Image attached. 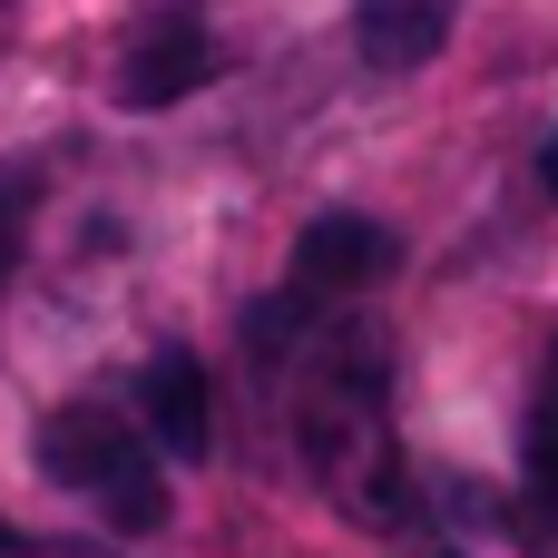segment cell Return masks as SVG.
I'll list each match as a JSON object with an SVG mask.
<instances>
[{"mask_svg": "<svg viewBox=\"0 0 558 558\" xmlns=\"http://www.w3.org/2000/svg\"><path fill=\"white\" fill-rule=\"evenodd\" d=\"M294 451L304 471L363 520V530H402L412 520V490H402V461H392V363L363 324H304L294 343Z\"/></svg>", "mask_w": 558, "mask_h": 558, "instance_id": "1", "label": "cell"}, {"mask_svg": "<svg viewBox=\"0 0 558 558\" xmlns=\"http://www.w3.org/2000/svg\"><path fill=\"white\" fill-rule=\"evenodd\" d=\"M29 461H39L49 490L98 500L108 530H167V481H157L147 422H118V412H98V402H69V412L39 422V451H29Z\"/></svg>", "mask_w": 558, "mask_h": 558, "instance_id": "2", "label": "cell"}, {"mask_svg": "<svg viewBox=\"0 0 558 558\" xmlns=\"http://www.w3.org/2000/svg\"><path fill=\"white\" fill-rule=\"evenodd\" d=\"M392 265H402V235L373 216H314L294 235V294H314V304H343V294L383 284Z\"/></svg>", "mask_w": 558, "mask_h": 558, "instance_id": "3", "label": "cell"}, {"mask_svg": "<svg viewBox=\"0 0 558 558\" xmlns=\"http://www.w3.org/2000/svg\"><path fill=\"white\" fill-rule=\"evenodd\" d=\"M206 78H216L206 20H196V10H167V20H147L137 49L118 59V108H177V98L206 88Z\"/></svg>", "mask_w": 558, "mask_h": 558, "instance_id": "4", "label": "cell"}, {"mask_svg": "<svg viewBox=\"0 0 558 558\" xmlns=\"http://www.w3.org/2000/svg\"><path fill=\"white\" fill-rule=\"evenodd\" d=\"M137 422H147V441L167 451V461H206V441H216V402H206V363L196 353H157L147 373H137Z\"/></svg>", "mask_w": 558, "mask_h": 558, "instance_id": "5", "label": "cell"}, {"mask_svg": "<svg viewBox=\"0 0 558 558\" xmlns=\"http://www.w3.org/2000/svg\"><path fill=\"white\" fill-rule=\"evenodd\" d=\"M353 39L383 78L402 69H432L441 39H451V0H353Z\"/></svg>", "mask_w": 558, "mask_h": 558, "instance_id": "6", "label": "cell"}, {"mask_svg": "<svg viewBox=\"0 0 558 558\" xmlns=\"http://www.w3.org/2000/svg\"><path fill=\"white\" fill-rule=\"evenodd\" d=\"M520 481H530V510L558 520V343H549V363H539L530 422H520Z\"/></svg>", "mask_w": 558, "mask_h": 558, "instance_id": "7", "label": "cell"}, {"mask_svg": "<svg viewBox=\"0 0 558 558\" xmlns=\"http://www.w3.org/2000/svg\"><path fill=\"white\" fill-rule=\"evenodd\" d=\"M29 177H0V275H10V255H20V226H29Z\"/></svg>", "mask_w": 558, "mask_h": 558, "instance_id": "8", "label": "cell"}, {"mask_svg": "<svg viewBox=\"0 0 558 558\" xmlns=\"http://www.w3.org/2000/svg\"><path fill=\"white\" fill-rule=\"evenodd\" d=\"M0 558H118V549H98V539H20V530H0Z\"/></svg>", "mask_w": 558, "mask_h": 558, "instance_id": "9", "label": "cell"}, {"mask_svg": "<svg viewBox=\"0 0 558 558\" xmlns=\"http://www.w3.org/2000/svg\"><path fill=\"white\" fill-rule=\"evenodd\" d=\"M539 186H549V196H558V137H549V147H539Z\"/></svg>", "mask_w": 558, "mask_h": 558, "instance_id": "10", "label": "cell"}]
</instances>
